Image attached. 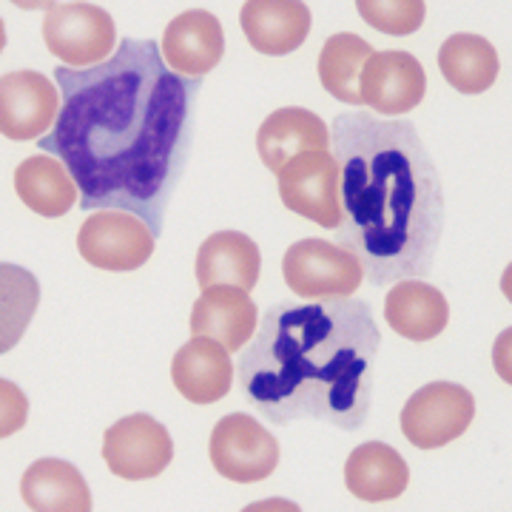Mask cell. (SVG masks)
Returning <instances> with one entry per match:
<instances>
[{
    "label": "cell",
    "instance_id": "16",
    "mask_svg": "<svg viewBox=\"0 0 512 512\" xmlns=\"http://www.w3.org/2000/svg\"><path fill=\"white\" fill-rule=\"evenodd\" d=\"M171 379L188 402L214 404L231 393L234 362L220 342L194 336L177 350L171 362Z\"/></svg>",
    "mask_w": 512,
    "mask_h": 512
},
{
    "label": "cell",
    "instance_id": "17",
    "mask_svg": "<svg viewBox=\"0 0 512 512\" xmlns=\"http://www.w3.org/2000/svg\"><path fill=\"white\" fill-rule=\"evenodd\" d=\"M313 148H330V128L319 114L308 109H279L256 131V151L271 171H279L293 157Z\"/></svg>",
    "mask_w": 512,
    "mask_h": 512
},
{
    "label": "cell",
    "instance_id": "7",
    "mask_svg": "<svg viewBox=\"0 0 512 512\" xmlns=\"http://www.w3.org/2000/svg\"><path fill=\"white\" fill-rule=\"evenodd\" d=\"M214 470L234 484H256L279 467V441L248 413H228L208 441Z\"/></svg>",
    "mask_w": 512,
    "mask_h": 512
},
{
    "label": "cell",
    "instance_id": "8",
    "mask_svg": "<svg viewBox=\"0 0 512 512\" xmlns=\"http://www.w3.org/2000/svg\"><path fill=\"white\" fill-rule=\"evenodd\" d=\"M276 185L279 197L293 214L308 217L330 231L339 228V165L328 148H313L293 157L291 163L276 171Z\"/></svg>",
    "mask_w": 512,
    "mask_h": 512
},
{
    "label": "cell",
    "instance_id": "19",
    "mask_svg": "<svg viewBox=\"0 0 512 512\" xmlns=\"http://www.w3.org/2000/svg\"><path fill=\"white\" fill-rule=\"evenodd\" d=\"M262 256L256 242L239 231H220L211 234L197 251V282L202 291L231 285L239 291H251L259 282Z\"/></svg>",
    "mask_w": 512,
    "mask_h": 512
},
{
    "label": "cell",
    "instance_id": "4",
    "mask_svg": "<svg viewBox=\"0 0 512 512\" xmlns=\"http://www.w3.org/2000/svg\"><path fill=\"white\" fill-rule=\"evenodd\" d=\"M43 40L72 69H92L117 52V26L103 6L52 3L43 18Z\"/></svg>",
    "mask_w": 512,
    "mask_h": 512
},
{
    "label": "cell",
    "instance_id": "3",
    "mask_svg": "<svg viewBox=\"0 0 512 512\" xmlns=\"http://www.w3.org/2000/svg\"><path fill=\"white\" fill-rule=\"evenodd\" d=\"M379 348L382 330L367 299L279 302L239 356V387L276 427L322 421L353 433L370 416Z\"/></svg>",
    "mask_w": 512,
    "mask_h": 512
},
{
    "label": "cell",
    "instance_id": "27",
    "mask_svg": "<svg viewBox=\"0 0 512 512\" xmlns=\"http://www.w3.org/2000/svg\"><path fill=\"white\" fill-rule=\"evenodd\" d=\"M0 399H3V427H0V433L6 439V436L18 433L20 427H23L26 413H29V402L18 390V384L6 382V379L0 384Z\"/></svg>",
    "mask_w": 512,
    "mask_h": 512
},
{
    "label": "cell",
    "instance_id": "11",
    "mask_svg": "<svg viewBox=\"0 0 512 512\" xmlns=\"http://www.w3.org/2000/svg\"><path fill=\"white\" fill-rule=\"evenodd\" d=\"M63 97L46 74L12 72L0 80V131L9 140H40L52 131Z\"/></svg>",
    "mask_w": 512,
    "mask_h": 512
},
{
    "label": "cell",
    "instance_id": "22",
    "mask_svg": "<svg viewBox=\"0 0 512 512\" xmlns=\"http://www.w3.org/2000/svg\"><path fill=\"white\" fill-rule=\"evenodd\" d=\"M15 188L20 200L29 205V211L40 217H63L66 211H72L77 200L74 177L52 154H37L23 160L15 171Z\"/></svg>",
    "mask_w": 512,
    "mask_h": 512
},
{
    "label": "cell",
    "instance_id": "21",
    "mask_svg": "<svg viewBox=\"0 0 512 512\" xmlns=\"http://www.w3.org/2000/svg\"><path fill=\"white\" fill-rule=\"evenodd\" d=\"M20 495L37 512H89L92 493L80 470L60 458H40L20 481Z\"/></svg>",
    "mask_w": 512,
    "mask_h": 512
},
{
    "label": "cell",
    "instance_id": "2",
    "mask_svg": "<svg viewBox=\"0 0 512 512\" xmlns=\"http://www.w3.org/2000/svg\"><path fill=\"white\" fill-rule=\"evenodd\" d=\"M330 148L342 202L336 245L359 259L373 288L430 276L444 234V188L416 126L342 111Z\"/></svg>",
    "mask_w": 512,
    "mask_h": 512
},
{
    "label": "cell",
    "instance_id": "12",
    "mask_svg": "<svg viewBox=\"0 0 512 512\" xmlns=\"http://www.w3.org/2000/svg\"><path fill=\"white\" fill-rule=\"evenodd\" d=\"M362 103L382 117H399L419 106L427 92V74L416 57L402 49L373 52L362 72Z\"/></svg>",
    "mask_w": 512,
    "mask_h": 512
},
{
    "label": "cell",
    "instance_id": "18",
    "mask_svg": "<svg viewBox=\"0 0 512 512\" xmlns=\"http://www.w3.org/2000/svg\"><path fill=\"white\" fill-rule=\"evenodd\" d=\"M384 319L410 342H430L450 322L444 293L421 279H402L384 299Z\"/></svg>",
    "mask_w": 512,
    "mask_h": 512
},
{
    "label": "cell",
    "instance_id": "25",
    "mask_svg": "<svg viewBox=\"0 0 512 512\" xmlns=\"http://www.w3.org/2000/svg\"><path fill=\"white\" fill-rule=\"evenodd\" d=\"M3 339L0 350H12L23 336V330L29 325V319L37 311V279L29 271H23L18 265H3Z\"/></svg>",
    "mask_w": 512,
    "mask_h": 512
},
{
    "label": "cell",
    "instance_id": "6",
    "mask_svg": "<svg viewBox=\"0 0 512 512\" xmlns=\"http://www.w3.org/2000/svg\"><path fill=\"white\" fill-rule=\"evenodd\" d=\"M285 282L302 299H333L353 296L365 282L359 259L325 239H302L285 251L282 259Z\"/></svg>",
    "mask_w": 512,
    "mask_h": 512
},
{
    "label": "cell",
    "instance_id": "13",
    "mask_svg": "<svg viewBox=\"0 0 512 512\" xmlns=\"http://www.w3.org/2000/svg\"><path fill=\"white\" fill-rule=\"evenodd\" d=\"M160 49L171 72L202 80L225 55L220 18L208 9H188L165 26Z\"/></svg>",
    "mask_w": 512,
    "mask_h": 512
},
{
    "label": "cell",
    "instance_id": "5",
    "mask_svg": "<svg viewBox=\"0 0 512 512\" xmlns=\"http://www.w3.org/2000/svg\"><path fill=\"white\" fill-rule=\"evenodd\" d=\"M476 416V399L467 387L433 382L416 390L402 410V433L419 450H439L461 439Z\"/></svg>",
    "mask_w": 512,
    "mask_h": 512
},
{
    "label": "cell",
    "instance_id": "20",
    "mask_svg": "<svg viewBox=\"0 0 512 512\" xmlns=\"http://www.w3.org/2000/svg\"><path fill=\"white\" fill-rule=\"evenodd\" d=\"M345 484L350 493L367 504H384L407 490L410 470L399 450L382 441H367L348 456Z\"/></svg>",
    "mask_w": 512,
    "mask_h": 512
},
{
    "label": "cell",
    "instance_id": "14",
    "mask_svg": "<svg viewBox=\"0 0 512 512\" xmlns=\"http://www.w3.org/2000/svg\"><path fill=\"white\" fill-rule=\"evenodd\" d=\"M191 333L220 342L225 350L245 348L256 333V302L248 291L217 285L202 291L191 311Z\"/></svg>",
    "mask_w": 512,
    "mask_h": 512
},
{
    "label": "cell",
    "instance_id": "24",
    "mask_svg": "<svg viewBox=\"0 0 512 512\" xmlns=\"http://www.w3.org/2000/svg\"><path fill=\"white\" fill-rule=\"evenodd\" d=\"M373 55V46L353 32H339L325 40L319 52V80L336 100L362 106V72Z\"/></svg>",
    "mask_w": 512,
    "mask_h": 512
},
{
    "label": "cell",
    "instance_id": "10",
    "mask_svg": "<svg viewBox=\"0 0 512 512\" xmlns=\"http://www.w3.org/2000/svg\"><path fill=\"white\" fill-rule=\"evenodd\" d=\"M103 458L114 476L126 481L157 478L174 458V441L148 413H134L111 424L103 436Z\"/></svg>",
    "mask_w": 512,
    "mask_h": 512
},
{
    "label": "cell",
    "instance_id": "15",
    "mask_svg": "<svg viewBox=\"0 0 512 512\" xmlns=\"http://www.w3.org/2000/svg\"><path fill=\"white\" fill-rule=\"evenodd\" d=\"M239 23L256 52L291 55L308 40L311 9L299 0H248Z\"/></svg>",
    "mask_w": 512,
    "mask_h": 512
},
{
    "label": "cell",
    "instance_id": "9",
    "mask_svg": "<svg viewBox=\"0 0 512 512\" xmlns=\"http://www.w3.org/2000/svg\"><path fill=\"white\" fill-rule=\"evenodd\" d=\"M154 234L128 211H97L77 234L80 256L103 271H137L154 254Z\"/></svg>",
    "mask_w": 512,
    "mask_h": 512
},
{
    "label": "cell",
    "instance_id": "1",
    "mask_svg": "<svg viewBox=\"0 0 512 512\" xmlns=\"http://www.w3.org/2000/svg\"><path fill=\"white\" fill-rule=\"evenodd\" d=\"M52 74L63 109L37 148L69 168L83 211H128L160 237L191 154L202 80L171 72L160 43L134 37L100 66Z\"/></svg>",
    "mask_w": 512,
    "mask_h": 512
},
{
    "label": "cell",
    "instance_id": "23",
    "mask_svg": "<svg viewBox=\"0 0 512 512\" xmlns=\"http://www.w3.org/2000/svg\"><path fill=\"white\" fill-rule=\"evenodd\" d=\"M439 69L456 92L481 94L498 77V52L481 35L458 32L441 43Z\"/></svg>",
    "mask_w": 512,
    "mask_h": 512
},
{
    "label": "cell",
    "instance_id": "26",
    "mask_svg": "<svg viewBox=\"0 0 512 512\" xmlns=\"http://www.w3.org/2000/svg\"><path fill=\"white\" fill-rule=\"evenodd\" d=\"M359 15L384 35H413L424 23L427 3L424 0H359Z\"/></svg>",
    "mask_w": 512,
    "mask_h": 512
}]
</instances>
